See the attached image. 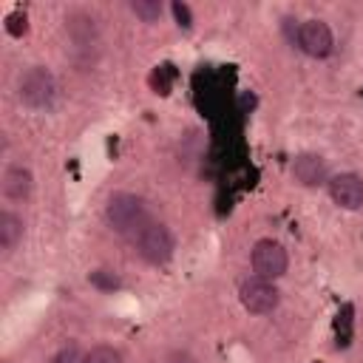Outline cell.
Returning <instances> with one entry per match:
<instances>
[{
    "label": "cell",
    "instance_id": "cell-1",
    "mask_svg": "<svg viewBox=\"0 0 363 363\" xmlns=\"http://www.w3.org/2000/svg\"><path fill=\"white\" fill-rule=\"evenodd\" d=\"M105 221L116 230V233H139L147 224V210L145 201L136 193L128 190H116L108 196L105 201Z\"/></svg>",
    "mask_w": 363,
    "mask_h": 363
},
{
    "label": "cell",
    "instance_id": "cell-2",
    "mask_svg": "<svg viewBox=\"0 0 363 363\" xmlns=\"http://www.w3.org/2000/svg\"><path fill=\"white\" fill-rule=\"evenodd\" d=\"M57 99V82L48 68L34 65L20 77V102L31 111H45Z\"/></svg>",
    "mask_w": 363,
    "mask_h": 363
},
{
    "label": "cell",
    "instance_id": "cell-3",
    "mask_svg": "<svg viewBox=\"0 0 363 363\" xmlns=\"http://www.w3.org/2000/svg\"><path fill=\"white\" fill-rule=\"evenodd\" d=\"M136 250L147 264H167L173 258V235L164 224L159 221H147L136 235Z\"/></svg>",
    "mask_w": 363,
    "mask_h": 363
},
{
    "label": "cell",
    "instance_id": "cell-4",
    "mask_svg": "<svg viewBox=\"0 0 363 363\" xmlns=\"http://www.w3.org/2000/svg\"><path fill=\"white\" fill-rule=\"evenodd\" d=\"M250 261H252V269L258 278H267V281H275L286 272L289 267V255L284 250L281 241L275 238H261L252 244V252H250Z\"/></svg>",
    "mask_w": 363,
    "mask_h": 363
},
{
    "label": "cell",
    "instance_id": "cell-5",
    "mask_svg": "<svg viewBox=\"0 0 363 363\" xmlns=\"http://www.w3.org/2000/svg\"><path fill=\"white\" fill-rule=\"evenodd\" d=\"M238 298H241V306L247 312H252V315H267L281 303L278 286L272 281H267V278H258V275H252V278H247L241 284Z\"/></svg>",
    "mask_w": 363,
    "mask_h": 363
},
{
    "label": "cell",
    "instance_id": "cell-6",
    "mask_svg": "<svg viewBox=\"0 0 363 363\" xmlns=\"http://www.w3.org/2000/svg\"><path fill=\"white\" fill-rule=\"evenodd\" d=\"M298 45L303 54L315 57V60H323L332 54V45H335V37H332V28L323 23V20H303L298 26V34H295Z\"/></svg>",
    "mask_w": 363,
    "mask_h": 363
},
{
    "label": "cell",
    "instance_id": "cell-7",
    "mask_svg": "<svg viewBox=\"0 0 363 363\" xmlns=\"http://www.w3.org/2000/svg\"><path fill=\"white\" fill-rule=\"evenodd\" d=\"M329 196L343 210H357L363 204V176L357 173H337L329 182Z\"/></svg>",
    "mask_w": 363,
    "mask_h": 363
},
{
    "label": "cell",
    "instance_id": "cell-8",
    "mask_svg": "<svg viewBox=\"0 0 363 363\" xmlns=\"http://www.w3.org/2000/svg\"><path fill=\"white\" fill-rule=\"evenodd\" d=\"M292 176L303 187H315V184L326 182V162H323V156H318V153H301L292 162Z\"/></svg>",
    "mask_w": 363,
    "mask_h": 363
},
{
    "label": "cell",
    "instance_id": "cell-9",
    "mask_svg": "<svg viewBox=\"0 0 363 363\" xmlns=\"http://www.w3.org/2000/svg\"><path fill=\"white\" fill-rule=\"evenodd\" d=\"M34 190V176L28 167L23 164H11L6 173H3V196L9 201H26Z\"/></svg>",
    "mask_w": 363,
    "mask_h": 363
},
{
    "label": "cell",
    "instance_id": "cell-10",
    "mask_svg": "<svg viewBox=\"0 0 363 363\" xmlns=\"http://www.w3.org/2000/svg\"><path fill=\"white\" fill-rule=\"evenodd\" d=\"M23 238V218L11 210H3L0 213V247L6 252H11Z\"/></svg>",
    "mask_w": 363,
    "mask_h": 363
},
{
    "label": "cell",
    "instance_id": "cell-11",
    "mask_svg": "<svg viewBox=\"0 0 363 363\" xmlns=\"http://www.w3.org/2000/svg\"><path fill=\"white\" fill-rule=\"evenodd\" d=\"M130 11L142 20V23H156L162 17V3L159 0H133Z\"/></svg>",
    "mask_w": 363,
    "mask_h": 363
},
{
    "label": "cell",
    "instance_id": "cell-12",
    "mask_svg": "<svg viewBox=\"0 0 363 363\" xmlns=\"http://www.w3.org/2000/svg\"><path fill=\"white\" fill-rule=\"evenodd\" d=\"M85 363H125V360H122L119 349L102 343V346H94L91 352H85Z\"/></svg>",
    "mask_w": 363,
    "mask_h": 363
},
{
    "label": "cell",
    "instance_id": "cell-13",
    "mask_svg": "<svg viewBox=\"0 0 363 363\" xmlns=\"http://www.w3.org/2000/svg\"><path fill=\"white\" fill-rule=\"evenodd\" d=\"M51 363H85V354H82L77 346H65V349H60V352L54 354Z\"/></svg>",
    "mask_w": 363,
    "mask_h": 363
},
{
    "label": "cell",
    "instance_id": "cell-14",
    "mask_svg": "<svg viewBox=\"0 0 363 363\" xmlns=\"http://www.w3.org/2000/svg\"><path fill=\"white\" fill-rule=\"evenodd\" d=\"M6 28H9V34L20 37V34L26 31V14H23V11H14V14H9V17H6Z\"/></svg>",
    "mask_w": 363,
    "mask_h": 363
},
{
    "label": "cell",
    "instance_id": "cell-15",
    "mask_svg": "<svg viewBox=\"0 0 363 363\" xmlns=\"http://www.w3.org/2000/svg\"><path fill=\"white\" fill-rule=\"evenodd\" d=\"M91 281H94L96 286H102V289H111V286H119V278H116V275H111V278H105V269H96V272L91 275Z\"/></svg>",
    "mask_w": 363,
    "mask_h": 363
},
{
    "label": "cell",
    "instance_id": "cell-16",
    "mask_svg": "<svg viewBox=\"0 0 363 363\" xmlns=\"http://www.w3.org/2000/svg\"><path fill=\"white\" fill-rule=\"evenodd\" d=\"M173 14H176V20H179V26H190V9L184 6V3H173Z\"/></svg>",
    "mask_w": 363,
    "mask_h": 363
},
{
    "label": "cell",
    "instance_id": "cell-17",
    "mask_svg": "<svg viewBox=\"0 0 363 363\" xmlns=\"http://www.w3.org/2000/svg\"><path fill=\"white\" fill-rule=\"evenodd\" d=\"M164 363H199L190 352H170L167 357H164Z\"/></svg>",
    "mask_w": 363,
    "mask_h": 363
}]
</instances>
